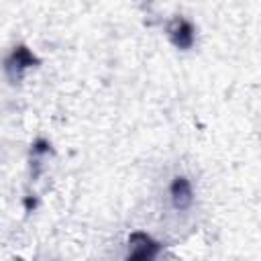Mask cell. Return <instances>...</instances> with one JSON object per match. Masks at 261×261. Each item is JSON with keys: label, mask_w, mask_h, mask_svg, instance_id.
Wrapping results in <instances>:
<instances>
[{"label": "cell", "mask_w": 261, "mask_h": 261, "mask_svg": "<svg viewBox=\"0 0 261 261\" xmlns=\"http://www.w3.org/2000/svg\"><path fill=\"white\" fill-rule=\"evenodd\" d=\"M167 194H169L171 206L177 212H184V210H188L194 204V188H192L190 179L184 177V175H175L171 179V184L167 188Z\"/></svg>", "instance_id": "7a4b0ae2"}, {"label": "cell", "mask_w": 261, "mask_h": 261, "mask_svg": "<svg viewBox=\"0 0 261 261\" xmlns=\"http://www.w3.org/2000/svg\"><path fill=\"white\" fill-rule=\"evenodd\" d=\"M33 61H35L33 53H31L27 47H18V49H14V51L10 53V57L6 59V69H8L12 75H14V73L18 75L22 69L31 67Z\"/></svg>", "instance_id": "277c9868"}, {"label": "cell", "mask_w": 261, "mask_h": 261, "mask_svg": "<svg viewBox=\"0 0 261 261\" xmlns=\"http://www.w3.org/2000/svg\"><path fill=\"white\" fill-rule=\"evenodd\" d=\"M159 251H161V247L157 241H153L147 232L137 230L128 239L124 261H157Z\"/></svg>", "instance_id": "6da1fadb"}, {"label": "cell", "mask_w": 261, "mask_h": 261, "mask_svg": "<svg viewBox=\"0 0 261 261\" xmlns=\"http://www.w3.org/2000/svg\"><path fill=\"white\" fill-rule=\"evenodd\" d=\"M169 33H171V41L175 43V47H179V49H190V47L194 45V27H192L188 20L177 18V20L173 22V27L169 29Z\"/></svg>", "instance_id": "3957f363"}]
</instances>
